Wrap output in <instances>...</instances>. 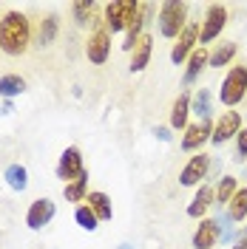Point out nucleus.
<instances>
[{"mask_svg":"<svg viewBox=\"0 0 247 249\" xmlns=\"http://www.w3.org/2000/svg\"><path fill=\"white\" fill-rule=\"evenodd\" d=\"M31 46V23L23 12H6L0 17V51L9 57H23Z\"/></svg>","mask_w":247,"mask_h":249,"instance_id":"nucleus-1","label":"nucleus"},{"mask_svg":"<svg viewBox=\"0 0 247 249\" xmlns=\"http://www.w3.org/2000/svg\"><path fill=\"white\" fill-rule=\"evenodd\" d=\"M187 26V3L185 0H165L159 6V31L162 37L176 40Z\"/></svg>","mask_w":247,"mask_h":249,"instance_id":"nucleus-2","label":"nucleus"},{"mask_svg":"<svg viewBox=\"0 0 247 249\" xmlns=\"http://www.w3.org/2000/svg\"><path fill=\"white\" fill-rule=\"evenodd\" d=\"M137 12H139V0H111V3H105V17H103L105 31L108 34L125 31Z\"/></svg>","mask_w":247,"mask_h":249,"instance_id":"nucleus-3","label":"nucleus"},{"mask_svg":"<svg viewBox=\"0 0 247 249\" xmlns=\"http://www.w3.org/2000/svg\"><path fill=\"white\" fill-rule=\"evenodd\" d=\"M245 96H247V65H233L225 74V82L219 85V99H222V105L233 108Z\"/></svg>","mask_w":247,"mask_h":249,"instance_id":"nucleus-4","label":"nucleus"},{"mask_svg":"<svg viewBox=\"0 0 247 249\" xmlns=\"http://www.w3.org/2000/svg\"><path fill=\"white\" fill-rule=\"evenodd\" d=\"M225 26H227V6H222V3H210L207 12H205V20H202V26H199L202 48H205V43H213L219 34L225 31Z\"/></svg>","mask_w":247,"mask_h":249,"instance_id":"nucleus-5","label":"nucleus"},{"mask_svg":"<svg viewBox=\"0 0 247 249\" xmlns=\"http://www.w3.org/2000/svg\"><path fill=\"white\" fill-rule=\"evenodd\" d=\"M85 173V164H82V153H80L77 144H71V147H65L60 156V161H57V178H62L65 184H71L74 178H80Z\"/></svg>","mask_w":247,"mask_h":249,"instance_id":"nucleus-6","label":"nucleus"},{"mask_svg":"<svg viewBox=\"0 0 247 249\" xmlns=\"http://www.w3.org/2000/svg\"><path fill=\"white\" fill-rule=\"evenodd\" d=\"M108 51H111V34L105 31V26H97V29L88 34V43H85V57L94 65H103L108 60Z\"/></svg>","mask_w":247,"mask_h":249,"instance_id":"nucleus-7","label":"nucleus"},{"mask_svg":"<svg viewBox=\"0 0 247 249\" xmlns=\"http://www.w3.org/2000/svg\"><path fill=\"white\" fill-rule=\"evenodd\" d=\"M207 173H210V156L196 153V156H190V161L182 167V173H179V184L182 187H196V184H202V178H207Z\"/></svg>","mask_w":247,"mask_h":249,"instance_id":"nucleus-8","label":"nucleus"},{"mask_svg":"<svg viewBox=\"0 0 247 249\" xmlns=\"http://www.w3.org/2000/svg\"><path fill=\"white\" fill-rule=\"evenodd\" d=\"M196 43H199V26L196 23H187L185 31L176 37V43H173V51H170V60L176 62V65H182V62L196 51Z\"/></svg>","mask_w":247,"mask_h":249,"instance_id":"nucleus-9","label":"nucleus"},{"mask_svg":"<svg viewBox=\"0 0 247 249\" xmlns=\"http://www.w3.org/2000/svg\"><path fill=\"white\" fill-rule=\"evenodd\" d=\"M210 136H213V122H210V119H202V122L187 124L185 133H182V150L193 153V150H199Z\"/></svg>","mask_w":247,"mask_h":249,"instance_id":"nucleus-10","label":"nucleus"},{"mask_svg":"<svg viewBox=\"0 0 247 249\" xmlns=\"http://www.w3.org/2000/svg\"><path fill=\"white\" fill-rule=\"evenodd\" d=\"M239 130H242V116H239L236 110H225V113L216 119V124H213V136H210V142H213V144H225L227 139L239 136Z\"/></svg>","mask_w":247,"mask_h":249,"instance_id":"nucleus-11","label":"nucleus"},{"mask_svg":"<svg viewBox=\"0 0 247 249\" xmlns=\"http://www.w3.org/2000/svg\"><path fill=\"white\" fill-rule=\"evenodd\" d=\"M54 213H57V207H54L51 198H37V201H31L29 213H26V224H29V230L40 232L46 224H51Z\"/></svg>","mask_w":247,"mask_h":249,"instance_id":"nucleus-12","label":"nucleus"},{"mask_svg":"<svg viewBox=\"0 0 247 249\" xmlns=\"http://www.w3.org/2000/svg\"><path fill=\"white\" fill-rule=\"evenodd\" d=\"M151 12H154V3H139V12L134 15V20H131L128 29H125V43H123L125 51H134V46H137V40L142 37V29H145Z\"/></svg>","mask_w":247,"mask_h":249,"instance_id":"nucleus-13","label":"nucleus"},{"mask_svg":"<svg viewBox=\"0 0 247 249\" xmlns=\"http://www.w3.org/2000/svg\"><path fill=\"white\" fill-rule=\"evenodd\" d=\"M219 244V224L216 218H202L193 232V249H213Z\"/></svg>","mask_w":247,"mask_h":249,"instance_id":"nucleus-14","label":"nucleus"},{"mask_svg":"<svg viewBox=\"0 0 247 249\" xmlns=\"http://www.w3.org/2000/svg\"><path fill=\"white\" fill-rule=\"evenodd\" d=\"M213 201H216V190L210 184H202L199 190H196V196H193V201L187 204V215L190 218H205V213L213 207Z\"/></svg>","mask_w":247,"mask_h":249,"instance_id":"nucleus-15","label":"nucleus"},{"mask_svg":"<svg viewBox=\"0 0 247 249\" xmlns=\"http://www.w3.org/2000/svg\"><path fill=\"white\" fill-rule=\"evenodd\" d=\"M151 51H154V40H151V34H142L137 40V46H134V51H131V71L134 74H139V71H145V65H148V60H151Z\"/></svg>","mask_w":247,"mask_h":249,"instance_id":"nucleus-16","label":"nucleus"},{"mask_svg":"<svg viewBox=\"0 0 247 249\" xmlns=\"http://www.w3.org/2000/svg\"><path fill=\"white\" fill-rule=\"evenodd\" d=\"M57 31H60V17L57 15H46L40 20V26H37V37H34V46L46 48L54 43V37H57Z\"/></svg>","mask_w":247,"mask_h":249,"instance_id":"nucleus-17","label":"nucleus"},{"mask_svg":"<svg viewBox=\"0 0 247 249\" xmlns=\"http://www.w3.org/2000/svg\"><path fill=\"white\" fill-rule=\"evenodd\" d=\"M187 113H190V93H179L176 102H173V108H170V127L173 130H185Z\"/></svg>","mask_w":247,"mask_h":249,"instance_id":"nucleus-18","label":"nucleus"},{"mask_svg":"<svg viewBox=\"0 0 247 249\" xmlns=\"http://www.w3.org/2000/svg\"><path fill=\"white\" fill-rule=\"evenodd\" d=\"M210 60V54H207V48H196L190 57H187V68H185V85H193L196 77L202 74V68L207 65Z\"/></svg>","mask_w":247,"mask_h":249,"instance_id":"nucleus-19","label":"nucleus"},{"mask_svg":"<svg viewBox=\"0 0 247 249\" xmlns=\"http://www.w3.org/2000/svg\"><path fill=\"white\" fill-rule=\"evenodd\" d=\"M190 113H196L202 119H210V113H213V96L207 88H199V91L193 93V99H190Z\"/></svg>","mask_w":247,"mask_h":249,"instance_id":"nucleus-20","label":"nucleus"},{"mask_svg":"<svg viewBox=\"0 0 247 249\" xmlns=\"http://www.w3.org/2000/svg\"><path fill=\"white\" fill-rule=\"evenodd\" d=\"M88 207L94 210V215L100 218V221H111V215H114V207H111V198L105 196V193H100V190H94V193H88Z\"/></svg>","mask_w":247,"mask_h":249,"instance_id":"nucleus-21","label":"nucleus"},{"mask_svg":"<svg viewBox=\"0 0 247 249\" xmlns=\"http://www.w3.org/2000/svg\"><path fill=\"white\" fill-rule=\"evenodd\" d=\"M62 196H65V201H85L88 198V170L82 173L80 178H74L71 184H65L62 187Z\"/></svg>","mask_w":247,"mask_h":249,"instance_id":"nucleus-22","label":"nucleus"},{"mask_svg":"<svg viewBox=\"0 0 247 249\" xmlns=\"http://www.w3.org/2000/svg\"><path fill=\"white\" fill-rule=\"evenodd\" d=\"M3 178H6V184L12 187L15 193H23V190L29 187V170H26L23 164H9L6 173H3Z\"/></svg>","mask_w":247,"mask_h":249,"instance_id":"nucleus-23","label":"nucleus"},{"mask_svg":"<svg viewBox=\"0 0 247 249\" xmlns=\"http://www.w3.org/2000/svg\"><path fill=\"white\" fill-rule=\"evenodd\" d=\"M236 190H239V184H236V178L233 176H222L219 178V187H216V207L219 210H225V204H230V198L236 196Z\"/></svg>","mask_w":247,"mask_h":249,"instance_id":"nucleus-24","label":"nucleus"},{"mask_svg":"<svg viewBox=\"0 0 247 249\" xmlns=\"http://www.w3.org/2000/svg\"><path fill=\"white\" fill-rule=\"evenodd\" d=\"M236 51H239L236 43H219V46L213 48V54H210L207 65H210V68H225V65L236 57Z\"/></svg>","mask_w":247,"mask_h":249,"instance_id":"nucleus-25","label":"nucleus"},{"mask_svg":"<svg viewBox=\"0 0 247 249\" xmlns=\"http://www.w3.org/2000/svg\"><path fill=\"white\" fill-rule=\"evenodd\" d=\"M23 91H26V79L23 77H17V74H6V77H0V96H3V99L20 96Z\"/></svg>","mask_w":247,"mask_h":249,"instance_id":"nucleus-26","label":"nucleus"},{"mask_svg":"<svg viewBox=\"0 0 247 249\" xmlns=\"http://www.w3.org/2000/svg\"><path fill=\"white\" fill-rule=\"evenodd\" d=\"M227 215H230L233 221H245L247 218V187H239V190H236V196H233L230 204H227Z\"/></svg>","mask_w":247,"mask_h":249,"instance_id":"nucleus-27","label":"nucleus"},{"mask_svg":"<svg viewBox=\"0 0 247 249\" xmlns=\"http://www.w3.org/2000/svg\"><path fill=\"white\" fill-rule=\"evenodd\" d=\"M74 221H77L80 230H88V232H94V230L100 227V218L94 215V210L88 207V204H77V210H74Z\"/></svg>","mask_w":247,"mask_h":249,"instance_id":"nucleus-28","label":"nucleus"},{"mask_svg":"<svg viewBox=\"0 0 247 249\" xmlns=\"http://www.w3.org/2000/svg\"><path fill=\"white\" fill-rule=\"evenodd\" d=\"M71 15H74V23H77L80 29H82V26H88V23H94V20H91L94 0H77V3H71Z\"/></svg>","mask_w":247,"mask_h":249,"instance_id":"nucleus-29","label":"nucleus"},{"mask_svg":"<svg viewBox=\"0 0 247 249\" xmlns=\"http://www.w3.org/2000/svg\"><path fill=\"white\" fill-rule=\"evenodd\" d=\"M216 224H219V241H222L225 247L233 244V241H236V235H233V218L222 210V213L216 215Z\"/></svg>","mask_w":247,"mask_h":249,"instance_id":"nucleus-30","label":"nucleus"},{"mask_svg":"<svg viewBox=\"0 0 247 249\" xmlns=\"http://www.w3.org/2000/svg\"><path fill=\"white\" fill-rule=\"evenodd\" d=\"M236 161H245L247 159V127L239 130V136H236V153H233Z\"/></svg>","mask_w":247,"mask_h":249,"instance_id":"nucleus-31","label":"nucleus"},{"mask_svg":"<svg viewBox=\"0 0 247 249\" xmlns=\"http://www.w3.org/2000/svg\"><path fill=\"white\" fill-rule=\"evenodd\" d=\"M233 249H247V227L242 232L236 235V241H233Z\"/></svg>","mask_w":247,"mask_h":249,"instance_id":"nucleus-32","label":"nucleus"},{"mask_svg":"<svg viewBox=\"0 0 247 249\" xmlns=\"http://www.w3.org/2000/svg\"><path fill=\"white\" fill-rule=\"evenodd\" d=\"M154 133H156V139H159V142H170V139H173L170 127H154Z\"/></svg>","mask_w":247,"mask_h":249,"instance_id":"nucleus-33","label":"nucleus"},{"mask_svg":"<svg viewBox=\"0 0 247 249\" xmlns=\"http://www.w3.org/2000/svg\"><path fill=\"white\" fill-rule=\"evenodd\" d=\"M12 99H6V102H3V105H0V113H3V116H6V113H12Z\"/></svg>","mask_w":247,"mask_h":249,"instance_id":"nucleus-34","label":"nucleus"},{"mask_svg":"<svg viewBox=\"0 0 247 249\" xmlns=\"http://www.w3.org/2000/svg\"><path fill=\"white\" fill-rule=\"evenodd\" d=\"M117 249H134V247H131V244H120Z\"/></svg>","mask_w":247,"mask_h":249,"instance_id":"nucleus-35","label":"nucleus"},{"mask_svg":"<svg viewBox=\"0 0 247 249\" xmlns=\"http://www.w3.org/2000/svg\"><path fill=\"white\" fill-rule=\"evenodd\" d=\"M245 178H247V167H245Z\"/></svg>","mask_w":247,"mask_h":249,"instance_id":"nucleus-36","label":"nucleus"}]
</instances>
